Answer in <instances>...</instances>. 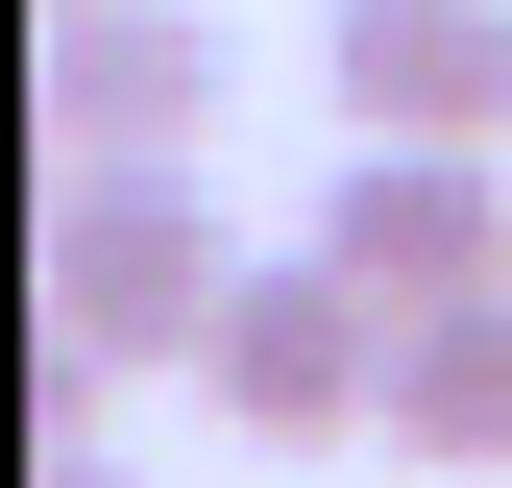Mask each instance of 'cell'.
I'll return each instance as SVG.
<instances>
[{
  "label": "cell",
  "mask_w": 512,
  "mask_h": 488,
  "mask_svg": "<svg viewBox=\"0 0 512 488\" xmlns=\"http://www.w3.org/2000/svg\"><path fill=\"white\" fill-rule=\"evenodd\" d=\"M220 293H244V244L196 196V147H74L49 171V318H98L122 366H196Z\"/></svg>",
  "instance_id": "obj_1"
},
{
  "label": "cell",
  "mask_w": 512,
  "mask_h": 488,
  "mask_svg": "<svg viewBox=\"0 0 512 488\" xmlns=\"http://www.w3.org/2000/svg\"><path fill=\"white\" fill-rule=\"evenodd\" d=\"M196 391L244 415V440H366V415H391V293H366L342 244H293V269H244V293H220Z\"/></svg>",
  "instance_id": "obj_2"
},
{
  "label": "cell",
  "mask_w": 512,
  "mask_h": 488,
  "mask_svg": "<svg viewBox=\"0 0 512 488\" xmlns=\"http://www.w3.org/2000/svg\"><path fill=\"white\" fill-rule=\"evenodd\" d=\"M317 244H342L391 318H439V293H488V269H512V147H391V122H366L342 196H317Z\"/></svg>",
  "instance_id": "obj_3"
},
{
  "label": "cell",
  "mask_w": 512,
  "mask_h": 488,
  "mask_svg": "<svg viewBox=\"0 0 512 488\" xmlns=\"http://www.w3.org/2000/svg\"><path fill=\"white\" fill-rule=\"evenodd\" d=\"M220 74V0H49V147H196Z\"/></svg>",
  "instance_id": "obj_4"
},
{
  "label": "cell",
  "mask_w": 512,
  "mask_h": 488,
  "mask_svg": "<svg viewBox=\"0 0 512 488\" xmlns=\"http://www.w3.org/2000/svg\"><path fill=\"white\" fill-rule=\"evenodd\" d=\"M317 74H342V122H391V147H512V0H342Z\"/></svg>",
  "instance_id": "obj_5"
},
{
  "label": "cell",
  "mask_w": 512,
  "mask_h": 488,
  "mask_svg": "<svg viewBox=\"0 0 512 488\" xmlns=\"http://www.w3.org/2000/svg\"><path fill=\"white\" fill-rule=\"evenodd\" d=\"M391 440L415 464H512V269L439 293V318H391Z\"/></svg>",
  "instance_id": "obj_6"
},
{
  "label": "cell",
  "mask_w": 512,
  "mask_h": 488,
  "mask_svg": "<svg viewBox=\"0 0 512 488\" xmlns=\"http://www.w3.org/2000/svg\"><path fill=\"white\" fill-rule=\"evenodd\" d=\"M25 488H122V464H98V440H74V464H25Z\"/></svg>",
  "instance_id": "obj_7"
}]
</instances>
